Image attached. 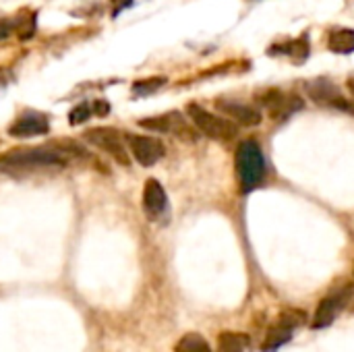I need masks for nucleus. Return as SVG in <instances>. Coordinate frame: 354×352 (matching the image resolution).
<instances>
[{
    "label": "nucleus",
    "mask_w": 354,
    "mask_h": 352,
    "mask_svg": "<svg viewBox=\"0 0 354 352\" xmlns=\"http://www.w3.org/2000/svg\"><path fill=\"white\" fill-rule=\"evenodd\" d=\"M236 164V176L239 187L243 193H251L259 189L266 180V158L261 151V145L253 139L241 141L234 156Z\"/></svg>",
    "instance_id": "nucleus-1"
},
{
    "label": "nucleus",
    "mask_w": 354,
    "mask_h": 352,
    "mask_svg": "<svg viewBox=\"0 0 354 352\" xmlns=\"http://www.w3.org/2000/svg\"><path fill=\"white\" fill-rule=\"evenodd\" d=\"M66 158L54 149H12L0 158V170H27V168H48L64 166Z\"/></svg>",
    "instance_id": "nucleus-2"
},
{
    "label": "nucleus",
    "mask_w": 354,
    "mask_h": 352,
    "mask_svg": "<svg viewBox=\"0 0 354 352\" xmlns=\"http://www.w3.org/2000/svg\"><path fill=\"white\" fill-rule=\"evenodd\" d=\"M187 114L193 120V124L209 139L216 141H230L239 135V127L222 116H216L212 112H207L205 108H201L199 104H189L187 106Z\"/></svg>",
    "instance_id": "nucleus-3"
},
{
    "label": "nucleus",
    "mask_w": 354,
    "mask_h": 352,
    "mask_svg": "<svg viewBox=\"0 0 354 352\" xmlns=\"http://www.w3.org/2000/svg\"><path fill=\"white\" fill-rule=\"evenodd\" d=\"M305 324V313L297 311V309H290V311H284L280 315V319L276 322V326H272V330L268 332L266 336V342H263V352H278L284 344L290 342V338L295 336V332Z\"/></svg>",
    "instance_id": "nucleus-4"
},
{
    "label": "nucleus",
    "mask_w": 354,
    "mask_h": 352,
    "mask_svg": "<svg viewBox=\"0 0 354 352\" xmlns=\"http://www.w3.org/2000/svg\"><path fill=\"white\" fill-rule=\"evenodd\" d=\"M351 297H353V286H344V288L334 290L332 295H328V297L319 303V307H317V311H315L313 330L330 328V326L336 322V317L342 313V309L348 305Z\"/></svg>",
    "instance_id": "nucleus-5"
},
{
    "label": "nucleus",
    "mask_w": 354,
    "mask_h": 352,
    "mask_svg": "<svg viewBox=\"0 0 354 352\" xmlns=\"http://www.w3.org/2000/svg\"><path fill=\"white\" fill-rule=\"evenodd\" d=\"M305 89H307V95L317 102V104H324V106H332V108H338V110H348L354 112V104H351L348 100H344L340 95V89L336 83H332L330 79H313L309 83H305Z\"/></svg>",
    "instance_id": "nucleus-6"
},
{
    "label": "nucleus",
    "mask_w": 354,
    "mask_h": 352,
    "mask_svg": "<svg viewBox=\"0 0 354 352\" xmlns=\"http://www.w3.org/2000/svg\"><path fill=\"white\" fill-rule=\"evenodd\" d=\"M85 139H87L89 143H93L95 147H100L102 151H106L108 156H112V158H114L116 162H120L122 166H129V164H131L129 151L124 149L118 131L108 129V127H104V129H91V131H87Z\"/></svg>",
    "instance_id": "nucleus-7"
},
{
    "label": "nucleus",
    "mask_w": 354,
    "mask_h": 352,
    "mask_svg": "<svg viewBox=\"0 0 354 352\" xmlns=\"http://www.w3.org/2000/svg\"><path fill=\"white\" fill-rule=\"evenodd\" d=\"M259 100H261V104H266L270 108L272 118H278V120H284L303 108V100L299 95H295V93L286 95L280 89H268L259 95Z\"/></svg>",
    "instance_id": "nucleus-8"
},
{
    "label": "nucleus",
    "mask_w": 354,
    "mask_h": 352,
    "mask_svg": "<svg viewBox=\"0 0 354 352\" xmlns=\"http://www.w3.org/2000/svg\"><path fill=\"white\" fill-rule=\"evenodd\" d=\"M131 145V154L133 158L141 164V166H153L156 162H160L164 158V145L162 141H158L156 137H143V135H135L129 139Z\"/></svg>",
    "instance_id": "nucleus-9"
},
{
    "label": "nucleus",
    "mask_w": 354,
    "mask_h": 352,
    "mask_svg": "<svg viewBox=\"0 0 354 352\" xmlns=\"http://www.w3.org/2000/svg\"><path fill=\"white\" fill-rule=\"evenodd\" d=\"M48 131H50V122H48V116L41 112H25L8 127V135L21 137V139L46 135Z\"/></svg>",
    "instance_id": "nucleus-10"
},
{
    "label": "nucleus",
    "mask_w": 354,
    "mask_h": 352,
    "mask_svg": "<svg viewBox=\"0 0 354 352\" xmlns=\"http://www.w3.org/2000/svg\"><path fill=\"white\" fill-rule=\"evenodd\" d=\"M166 205H168V197H166V191L160 185V180H156V178L145 180V187H143V210H145L147 218L149 220L162 218V214L166 212Z\"/></svg>",
    "instance_id": "nucleus-11"
},
{
    "label": "nucleus",
    "mask_w": 354,
    "mask_h": 352,
    "mask_svg": "<svg viewBox=\"0 0 354 352\" xmlns=\"http://www.w3.org/2000/svg\"><path fill=\"white\" fill-rule=\"evenodd\" d=\"M218 110L220 112H224L226 116H230V118H234L239 124H243V127H255V124H259L261 122V114H259V110H255V108H251V106H245V104H241V102H218Z\"/></svg>",
    "instance_id": "nucleus-12"
},
{
    "label": "nucleus",
    "mask_w": 354,
    "mask_h": 352,
    "mask_svg": "<svg viewBox=\"0 0 354 352\" xmlns=\"http://www.w3.org/2000/svg\"><path fill=\"white\" fill-rule=\"evenodd\" d=\"M270 54H286L290 58H295V62H303L309 56V37L307 33H303L299 39L288 41V44H278L270 48Z\"/></svg>",
    "instance_id": "nucleus-13"
},
{
    "label": "nucleus",
    "mask_w": 354,
    "mask_h": 352,
    "mask_svg": "<svg viewBox=\"0 0 354 352\" xmlns=\"http://www.w3.org/2000/svg\"><path fill=\"white\" fill-rule=\"evenodd\" d=\"M328 48L336 54H353L354 52V29H334L328 37Z\"/></svg>",
    "instance_id": "nucleus-14"
},
{
    "label": "nucleus",
    "mask_w": 354,
    "mask_h": 352,
    "mask_svg": "<svg viewBox=\"0 0 354 352\" xmlns=\"http://www.w3.org/2000/svg\"><path fill=\"white\" fill-rule=\"evenodd\" d=\"M249 349V336L239 332H224L218 340V352H245Z\"/></svg>",
    "instance_id": "nucleus-15"
},
{
    "label": "nucleus",
    "mask_w": 354,
    "mask_h": 352,
    "mask_svg": "<svg viewBox=\"0 0 354 352\" xmlns=\"http://www.w3.org/2000/svg\"><path fill=\"white\" fill-rule=\"evenodd\" d=\"M139 124L143 129H149V131L166 133V131H178V127H183V120L178 118V114H166V116H156V118H149V120H141Z\"/></svg>",
    "instance_id": "nucleus-16"
},
{
    "label": "nucleus",
    "mask_w": 354,
    "mask_h": 352,
    "mask_svg": "<svg viewBox=\"0 0 354 352\" xmlns=\"http://www.w3.org/2000/svg\"><path fill=\"white\" fill-rule=\"evenodd\" d=\"M176 352H212V349H209V344H207V340L203 336L191 332V334H185L178 340Z\"/></svg>",
    "instance_id": "nucleus-17"
},
{
    "label": "nucleus",
    "mask_w": 354,
    "mask_h": 352,
    "mask_svg": "<svg viewBox=\"0 0 354 352\" xmlns=\"http://www.w3.org/2000/svg\"><path fill=\"white\" fill-rule=\"evenodd\" d=\"M162 85H166V79H164V77H153V79L137 81V83L133 85V91H135L137 95H147V93L158 91Z\"/></svg>",
    "instance_id": "nucleus-18"
},
{
    "label": "nucleus",
    "mask_w": 354,
    "mask_h": 352,
    "mask_svg": "<svg viewBox=\"0 0 354 352\" xmlns=\"http://www.w3.org/2000/svg\"><path fill=\"white\" fill-rule=\"evenodd\" d=\"M89 114H91V106L89 104H79V106H75L73 110H71V124L73 127H77V124H81V122H85L87 118H89Z\"/></svg>",
    "instance_id": "nucleus-19"
},
{
    "label": "nucleus",
    "mask_w": 354,
    "mask_h": 352,
    "mask_svg": "<svg viewBox=\"0 0 354 352\" xmlns=\"http://www.w3.org/2000/svg\"><path fill=\"white\" fill-rule=\"evenodd\" d=\"M108 110H110V106H108L104 100H97V102L93 104V112H97V114H108Z\"/></svg>",
    "instance_id": "nucleus-20"
},
{
    "label": "nucleus",
    "mask_w": 354,
    "mask_h": 352,
    "mask_svg": "<svg viewBox=\"0 0 354 352\" xmlns=\"http://www.w3.org/2000/svg\"><path fill=\"white\" fill-rule=\"evenodd\" d=\"M8 33H10V27H8V23H0V39H4V37H8Z\"/></svg>",
    "instance_id": "nucleus-21"
},
{
    "label": "nucleus",
    "mask_w": 354,
    "mask_h": 352,
    "mask_svg": "<svg viewBox=\"0 0 354 352\" xmlns=\"http://www.w3.org/2000/svg\"><path fill=\"white\" fill-rule=\"evenodd\" d=\"M348 87H351V91H353V95H354V75L348 79Z\"/></svg>",
    "instance_id": "nucleus-22"
}]
</instances>
